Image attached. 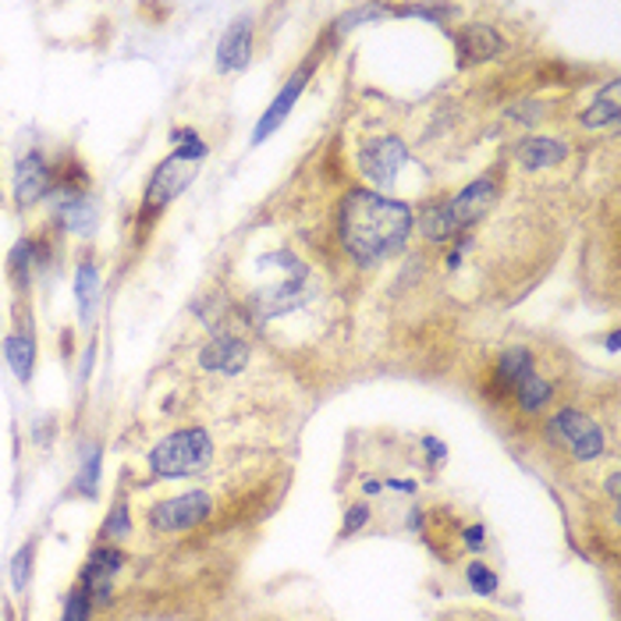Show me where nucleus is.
<instances>
[{
    "instance_id": "nucleus-1",
    "label": "nucleus",
    "mask_w": 621,
    "mask_h": 621,
    "mask_svg": "<svg viewBox=\"0 0 621 621\" xmlns=\"http://www.w3.org/2000/svg\"><path fill=\"white\" fill-rule=\"evenodd\" d=\"M412 231V210L377 192H348L341 203V242L351 260L369 266L394 256Z\"/></svg>"
},
{
    "instance_id": "nucleus-2",
    "label": "nucleus",
    "mask_w": 621,
    "mask_h": 621,
    "mask_svg": "<svg viewBox=\"0 0 621 621\" xmlns=\"http://www.w3.org/2000/svg\"><path fill=\"white\" fill-rule=\"evenodd\" d=\"M146 462H149L154 480L196 476L213 462V441H210V433L199 427L175 430L171 438H164L154 451H149Z\"/></svg>"
},
{
    "instance_id": "nucleus-3",
    "label": "nucleus",
    "mask_w": 621,
    "mask_h": 621,
    "mask_svg": "<svg viewBox=\"0 0 621 621\" xmlns=\"http://www.w3.org/2000/svg\"><path fill=\"white\" fill-rule=\"evenodd\" d=\"M210 512H213V501L203 491L178 494L149 508V526L157 533H185V529H196L199 523H207Z\"/></svg>"
},
{
    "instance_id": "nucleus-4",
    "label": "nucleus",
    "mask_w": 621,
    "mask_h": 621,
    "mask_svg": "<svg viewBox=\"0 0 621 621\" xmlns=\"http://www.w3.org/2000/svg\"><path fill=\"white\" fill-rule=\"evenodd\" d=\"M196 175V164L189 160H181L178 154L167 157L160 167H157V175L149 178V189L143 196V213H139V221H149V217H157L171 199L189 185V178Z\"/></svg>"
},
{
    "instance_id": "nucleus-5",
    "label": "nucleus",
    "mask_w": 621,
    "mask_h": 621,
    "mask_svg": "<svg viewBox=\"0 0 621 621\" xmlns=\"http://www.w3.org/2000/svg\"><path fill=\"white\" fill-rule=\"evenodd\" d=\"M554 430L561 433V441L572 448V455L579 462H593L603 455V430L597 419H590L579 409H561L554 415Z\"/></svg>"
},
{
    "instance_id": "nucleus-6",
    "label": "nucleus",
    "mask_w": 621,
    "mask_h": 621,
    "mask_svg": "<svg viewBox=\"0 0 621 621\" xmlns=\"http://www.w3.org/2000/svg\"><path fill=\"white\" fill-rule=\"evenodd\" d=\"M406 160H409V149H406V143H401L398 136L369 139V143L362 146V154H359L362 175L373 181V185H391V181L401 175V167H406Z\"/></svg>"
},
{
    "instance_id": "nucleus-7",
    "label": "nucleus",
    "mask_w": 621,
    "mask_h": 621,
    "mask_svg": "<svg viewBox=\"0 0 621 621\" xmlns=\"http://www.w3.org/2000/svg\"><path fill=\"white\" fill-rule=\"evenodd\" d=\"M54 189V167H50L40 154H29L14 167V196L22 207L40 203V199Z\"/></svg>"
},
{
    "instance_id": "nucleus-8",
    "label": "nucleus",
    "mask_w": 621,
    "mask_h": 621,
    "mask_svg": "<svg viewBox=\"0 0 621 621\" xmlns=\"http://www.w3.org/2000/svg\"><path fill=\"white\" fill-rule=\"evenodd\" d=\"M494 199H497V181L494 178H480L473 185H465L459 196H451L448 203H451V217H455L459 231L473 228L480 217L494 207Z\"/></svg>"
},
{
    "instance_id": "nucleus-9",
    "label": "nucleus",
    "mask_w": 621,
    "mask_h": 621,
    "mask_svg": "<svg viewBox=\"0 0 621 621\" xmlns=\"http://www.w3.org/2000/svg\"><path fill=\"white\" fill-rule=\"evenodd\" d=\"M313 75V64H302V69L284 82V90L274 96V104H271V110H266L263 117H260V125H256V131H253V143H263V139H271L274 131L284 125V117L292 114V107H295V99L302 96V90H306V78Z\"/></svg>"
},
{
    "instance_id": "nucleus-10",
    "label": "nucleus",
    "mask_w": 621,
    "mask_h": 621,
    "mask_svg": "<svg viewBox=\"0 0 621 621\" xmlns=\"http://www.w3.org/2000/svg\"><path fill=\"white\" fill-rule=\"evenodd\" d=\"M117 568H122V550H114V547H96V550L90 554L86 568H82V586L90 590L93 603H107V600H110V586H114Z\"/></svg>"
},
{
    "instance_id": "nucleus-11",
    "label": "nucleus",
    "mask_w": 621,
    "mask_h": 621,
    "mask_svg": "<svg viewBox=\"0 0 621 621\" xmlns=\"http://www.w3.org/2000/svg\"><path fill=\"white\" fill-rule=\"evenodd\" d=\"M249 345L242 338H234V334H217V338L199 351V366L213 369V373H242L249 366Z\"/></svg>"
},
{
    "instance_id": "nucleus-12",
    "label": "nucleus",
    "mask_w": 621,
    "mask_h": 621,
    "mask_svg": "<svg viewBox=\"0 0 621 621\" xmlns=\"http://www.w3.org/2000/svg\"><path fill=\"white\" fill-rule=\"evenodd\" d=\"M249 57H253V22L239 19L228 32L221 46H217V69L221 72H239L249 64Z\"/></svg>"
},
{
    "instance_id": "nucleus-13",
    "label": "nucleus",
    "mask_w": 621,
    "mask_h": 621,
    "mask_svg": "<svg viewBox=\"0 0 621 621\" xmlns=\"http://www.w3.org/2000/svg\"><path fill=\"white\" fill-rule=\"evenodd\" d=\"M568 157V146L561 139L550 136H529L515 146V160L526 167V171H540V167H558Z\"/></svg>"
},
{
    "instance_id": "nucleus-14",
    "label": "nucleus",
    "mask_w": 621,
    "mask_h": 621,
    "mask_svg": "<svg viewBox=\"0 0 621 621\" xmlns=\"http://www.w3.org/2000/svg\"><path fill=\"white\" fill-rule=\"evenodd\" d=\"M4 359L11 366V373L22 383H29L32 377V362H36V345H32V330H11L4 338Z\"/></svg>"
},
{
    "instance_id": "nucleus-15",
    "label": "nucleus",
    "mask_w": 621,
    "mask_h": 621,
    "mask_svg": "<svg viewBox=\"0 0 621 621\" xmlns=\"http://www.w3.org/2000/svg\"><path fill=\"white\" fill-rule=\"evenodd\" d=\"M459 46H462L465 61H486V57L501 54V36L491 25H465L459 32Z\"/></svg>"
},
{
    "instance_id": "nucleus-16",
    "label": "nucleus",
    "mask_w": 621,
    "mask_h": 621,
    "mask_svg": "<svg viewBox=\"0 0 621 621\" xmlns=\"http://www.w3.org/2000/svg\"><path fill=\"white\" fill-rule=\"evenodd\" d=\"M419 231H423L430 242H448L451 234L459 231L455 217H451V203H448V199H444V203H430L423 210V217H419Z\"/></svg>"
},
{
    "instance_id": "nucleus-17",
    "label": "nucleus",
    "mask_w": 621,
    "mask_h": 621,
    "mask_svg": "<svg viewBox=\"0 0 621 621\" xmlns=\"http://www.w3.org/2000/svg\"><path fill=\"white\" fill-rule=\"evenodd\" d=\"M75 298H78V316H82V324L93 320V313H96V302H99V274H96V266L86 260L78 266V274H75Z\"/></svg>"
},
{
    "instance_id": "nucleus-18",
    "label": "nucleus",
    "mask_w": 621,
    "mask_h": 621,
    "mask_svg": "<svg viewBox=\"0 0 621 621\" xmlns=\"http://www.w3.org/2000/svg\"><path fill=\"white\" fill-rule=\"evenodd\" d=\"M512 394H515V401H518V409L523 412H540L547 401H550V383L547 380H540V373H526L523 380L515 383L512 388Z\"/></svg>"
},
{
    "instance_id": "nucleus-19",
    "label": "nucleus",
    "mask_w": 621,
    "mask_h": 621,
    "mask_svg": "<svg viewBox=\"0 0 621 621\" xmlns=\"http://www.w3.org/2000/svg\"><path fill=\"white\" fill-rule=\"evenodd\" d=\"M586 128H608L618 125V82H608V90L597 96V104L582 114Z\"/></svg>"
},
{
    "instance_id": "nucleus-20",
    "label": "nucleus",
    "mask_w": 621,
    "mask_h": 621,
    "mask_svg": "<svg viewBox=\"0 0 621 621\" xmlns=\"http://www.w3.org/2000/svg\"><path fill=\"white\" fill-rule=\"evenodd\" d=\"M526 373H533V356H529V351H526V348L505 351V359H501V366H497V383H501V388L512 394V388H515V383L523 380Z\"/></svg>"
},
{
    "instance_id": "nucleus-21",
    "label": "nucleus",
    "mask_w": 621,
    "mask_h": 621,
    "mask_svg": "<svg viewBox=\"0 0 621 621\" xmlns=\"http://www.w3.org/2000/svg\"><path fill=\"white\" fill-rule=\"evenodd\" d=\"M99 448L93 444L90 448V455H86V462H82V469H78V494L82 497H96V491H99Z\"/></svg>"
},
{
    "instance_id": "nucleus-22",
    "label": "nucleus",
    "mask_w": 621,
    "mask_h": 621,
    "mask_svg": "<svg viewBox=\"0 0 621 621\" xmlns=\"http://www.w3.org/2000/svg\"><path fill=\"white\" fill-rule=\"evenodd\" d=\"M93 611V597L86 586H75V590L69 593V600H64V614L61 621H86Z\"/></svg>"
},
{
    "instance_id": "nucleus-23",
    "label": "nucleus",
    "mask_w": 621,
    "mask_h": 621,
    "mask_svg": "<svg viewBox=\"0 0 621 621\" xmlns=\"http://www.w3.org/2000/svg\"><path fill=\"white\" fill-rule=\"evenodd\" d=\"M32 554H36V547L25 544L19 554H14V561H11V582H14V590L25 593L29 590V576H32Z\"/></svg>"
},
{
    "instance_id": "nucleus-24",
    "label": "nucleus",
    "mask_w": 621,
    "mask_h": 621,
    "mask_svg": "<svg viewBox=\"0 0 621 621\" xmlns=\"http://www.w3.org/2000/svg\"><path fill=\"white\" fill-rule=\"evenodd\" d=\"M465 579H469V586H473L476 593H497V576L491 572V565L473 561L465 568Z\"/></svg>"
},
{
    "instance_id": "nucleus-25",
    "label": "nucleus",
    "mask_w": 621,
    "mask_h": 621,
    "mask_svg": "<svg viewBox=\"0 0 621 621\" xmlns=\"http://www.w3.org/2000/svg\"><path fill=\"white\" fill-rule=\"evenodd\" d=\"M131 533V523H128V508L125 505H117L114 512H110V518L104 523V540H122V536H128Z\"/></svg>"
},
{
    "instance_id": "nucleus-26",
    "label": "nucleus",
    "mask_w": 621,
    "mask_h": 621,
    "mask_svg": "<svg viewBox=\"0 0 621 621\" xmlns=\"http://www.w3.org/2000/svg\"><path fill=\"white\" fill-rule=\"evenodd\" d=\"M32 260H36V253H32V242H19V245H14V253H11V274H14V277H22L19 284L29 281V266H32Z\"/></svg>"
},
{
    "instance_id": "nucleus-27",
    "label": "nucleus",
    "mask_w": 621,
    "mask_h": 621,
    "mask_svg": "<svg viewBox=\"0 0 621 621\" xmlns=\"http://www.w3.org/2000/svg\"><path fill=\"white\" fill-rule=\"evenodd\" d=\"M366 523H369V508H366V505H351V508H348V515H345V526H341V533H345V536H351V533H359Z\"/></svg>"
},
{
    "instance_id": "nucleus-28",
    "label": "nucleus",
    "mask_w": 621,
    "mask_h": 621,
    "mask_svg": "<svg viewBox=\"0 0 621 621\" xmlns=\"http://www.w3.org/2000/svg\"><path fill=\"white\" fill-rule=\"evenodd\" d=\"M465 544H469V547H483V529H480V526L469 529V533H465Z\"/></svg>"
}]
</instances>
